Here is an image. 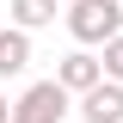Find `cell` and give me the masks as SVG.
<instances>
[{"label": "cell", "mask_w": 123, "mask_h": 123, "mask_svg": "<svg viewBox=\"0 0 123 123\" xmlns=\"http://www.w3.org/2000/svg\"><path fill=\"white\" fill-rule=\"evenodd\" d=\"M68 98H74V92L62 86V80H37V86L18 92L12 123H62V117H68Z\"/></svg>", "instance_id": "obj_2"}, {"label": "cell", "mask_w": 123, "mask_h": 123, "mask_svg": "<svg viewBox=\"0 0 123 123\" xmlns=\"http://www.w3.org/2000/svg\"><path fill=\"white\" fill-rule=\"evenodd\" d=\"M68 6H74V0H68Z\"/></svg>", "instance_id": "obj_9"}, {"label": "cell", "mask_w": 123, "mask_h": 123, "mask_svg": "<svg viewBox=\"0 0 123 123\" xmlns=\"http://www.w3.org/2000/svg\"><path fill=\"white\" fill-rule=\"evenodd\" d=\"M55 80H62L68 92H74V98H86V92L98 86V80H105V62H98V55H86V49H74V55H62Z\"/></svg>", "instance_id": "obj_3"}, {"label": "cell", "mask_w": 123, "mask_h": 123, "mask_svg": "<svg viewBox=\"0 0 123 123\" xmlns=\"http://www.w3.org/2000/svg\"><path fill=\"white\" fill-rule=\"evenodd\" d=\"M98 62H105V80H117V86H123V37H111Z\"/></svg>", "instance_id": "obj_7"}, {"label": "cell", "mask_w": 123, "mask_h": 123, "mask_svg": "<svg viewBox=\"0 0 123 123\" xmlns=\"http://www.w3.org/2000/svg\"><path fill=\"white\" fill-rule=\"evenodd\" d=\"M68 31L80 43H111V37H123V6L117 0H74L68 6Z\"/></svg>", "instance_id": "obj_1"}, {"label": "cell", "mask_w": 123, "mask_h": 123, "mask_svg": "<svg viewBox=\"0 0 123 123\" xmlns=\"http://www.w3.org/2000/svg\"><path fill=\"white\" fill-rule=\"evenodd\" d=\"M55 6H62V0H12V25H18V31L55 25Z\"/></svg>", "instance_id": "obj_6"}, {"label": "cell", "mask_w": 123, "mask_h": 123, "mask_svg": "<svg viewBox=\"0 0 123 123\" xmlns=\"http://www.w3.org/2000/svg\"><path fill=\"white\" fill-rule=\"evenodd\" d=\"M31 68V31H0V80H12V74H25Z\"/></svg>", "instance_id": "obj_5"}, {"label": "cell", "mask_w": 123, "mask_h": 123, "mask_svg": "<svg viewBox=\"0 0 123 123\" xmlns=\"http://www.w3.org/2000/svg\"><path fill=\"white\" fill-rule=\"evenodd\" d=\"M0 123H12V105H6V92H0Z\"/></svg>", "instance_id": "obj_8"}, {"label": "cell", "mask_w": 123, "mask_h": 123, "mask_svg": "<svg viewBox=\"0 0 123 123\" xmlns=\"http://www.w3.org/2000/svg\"><path fill=\"white\" fill-rule=\"evenodd\" d=\"M80 117L86 123H123V86L117 80H98V86L80 98Z\"/></svg>", "instance_id": "obj_4"}]
</instances>
